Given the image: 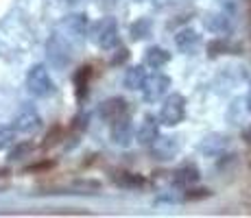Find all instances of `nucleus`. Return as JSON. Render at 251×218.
<instances>
[{"instance_id": "nucleus-21", "label": "nucleus", "mask_w": 251, "mask_h": 218, "mask_svg": "<svg viewBox=\"0 0 251 218\" xmlns=\"http://www.w3.org/2000/svg\"><path fill=\"white\" fill-rule=\"evenodd\" d=\"M212 192L207 190V188H197V190H186V194L183 198L186 201H203V198H210Z\"/></svg>"}, {"instance_id": "nucleus-7", "label": "nucleus", "mask_w": 251, "mask_h": 218, "mask_svg": "<svg viewBox=\"0 0 251 218\" xmlns=\"http://www.w3.org/2000/svg\"><path fill=\"white\" fill-rule=\"evenodd\" d=\"M149 148H151L155 159H173L177 155V151H179V140L175 135H157L149 144Z\"/></svg>"}, {"instance_id": "nucleus-13", "label": "nucleus", "mask_w": 251, "mask_h": 218, "mask_svg": "<svg viewBox=\"0 0 251 218\" xmlns=\"http://www.w3.org/2000/svg\"><path fill=\"white\" fill-rule=\"evenodd\" d=\"M199 177L201 174L195 166H181L173 172V183H175L177 188H190L199 181Z\"/></svg>"}, {"instance_id": "nucleus-4", "label": "nucleus", "mask_w": 251, "mask_h": 218, "mask_svg": "<svg viewBox=\"0 0 251 218\" xmlns=\"http://www.w3.org/2000/svg\"><path fill=\"white\" fill-rule=\"evenodd\" d=\"M168 87H171V79L166 74H157L155 72V74L144 76L140 90H142V98L147 103H155V100H160L168 94Z\"/></svg>"}, {"instance_id": "nucleus-17", "label": "nucleus", "mask_w": 251, "mask_h": 218, "mask_svg": "<svg viewBox=\"0 0 251 218\" xmlns=\"http://www.w3.org/2000/svg\"><path fill=\"white\" fill-rule=\"evenodd\" d=\"M144 76H147V72H144V66H133V68H129V70L125 72L123 83H125L127 90H140V87H142Z\"/></svg>"}, {"instance_id": "nucleus-9", "label": "nucleus", "mask_w": 251, "mask_h": 218, "mask_svg": "<svg viewBox=\"0 0 251 218\" xmlns=\"http://www.w3.org/2000/svg\"><path fill=\"white\" fill-rule=\"evenodd\" d=\"M157 135H160V120H157L153 114H147L142 120V124H140L138 133H136V140L142 144V146H149Z\"/></svg>"}, {"instance_id": "nucleus-6", "label": "nucleus", "mask_w": 251, "mask_h": 218, "mask_svg": "<svg viewBox=\"0 0 251 218\" xmlns=\"http://www.w3.org/2000/svg\"><path fill=\"white\" fill-rule=\"evenodd\" d=\"M61 28H64L66 35H59L66 44L68 42H83L85 33H88V20L81 13H75V16H68L64 22H61Z\"/></svg>"}, {"instance_id": "nucleus-20", "label": "nucleus", "mask_w": 251, "mask_h": 218, "mask_svg": "<svg viewBox=\"0 0 251 218\" xmlns=\"http://www.w3.org/2000/svg\"><path fill=\"white\" fill-rule=\"evenodd\" d=\"M13 142H16V131L11 127H0V151L13 146Z\"/></svg>"}, {"instance_id": "nucleus-1", "label": "nucleus", "mask_w": 251, "mask_h": 218, "mask_svg": "<svg viewBox=\"0 0 251 218\" xmlns=\"http://www.w3.org/2000/svg\"><path fill=\"white\" fill-rule=\"evenodd\" d=\"M26 90H28V94L37 96V98H48V96L55 94V83H52V79H50V74H48L44 64H37L28 70Z\"/></svg>"}, {"instance_id": "nucleus-19", "label": "nucleus", "mask_w": 251, "mask_h": 218, "mask_svg": "<svg viewBox=\"0 0 251 218\" xmlns=\"http://www.w3.org/2000/svg\"><path fill=\"white\" fill-rule=\"evenodd\" d=\"M90 76H92V68H90V66L81 68V70L76 72V76H75V83H76V94H79V96H85V92H88Z\"/></svg>"}, {"instance_id": "nucleus-11", "label": "nucleus", "mask_w": 251, "mask_h": 218, "mask_svg": "<svg viewBox=\"0 0 251 218\" xmlns=\"http://www.w3.org/2000/svg\"><path fill=\"white\" fill-rule=\"evenodd\" d=\"M203 24L207 31H212L214 35H225L229 33L231 24H229V18L225 16L223 11H207L203 16Z\"/></svg>"}, {"instance_id": "nucleus-23", "label": "nucleus", "mask_w": 251, "mask_h": 218, "mask_svg": "<svg viewBox=\"0 0 251 218\" xmlns=\"http://www.w3.org/2000/svg\"><path fill=\"white\" fill-rule=\"evenodd\" d=\"M48 168H52V162H44V164H35V166L26 168V172H37V170H48Z\"/></svg>"}, {"instance_id": "nucleus-22", "label": "nucleus", "mask_w": 251, "mask_h": 218, "mask_svg": "<svg viewBox=\"0 0 251 218\" xmlns=\"http://www.w3.org/2000/svg\"><path fill=\"white\" fill-rule=\"evenodd\" d=\"M28 151H31V146H28V144H22V146H18L11 151V159H20V155L28 153Z\"/></svg>"}, {"instance_id": "nucleus-5", "label": "nucleus", "mask_w": 251, "mask_h": 218, "mask_svg": "<svg viewBox=\"0 0 251 218\" xmlns=\"http://www.w3.org/2000/svg\"><path fill=\"white\" fill-rule=\"evenodd\" d=\"M42 127V118H40V114H37L33 107H22L20 114L13 118V131L16 133H22V135H33V133H37Z\"/></svg>"}, {"instance_id": "nucleus-24", "label": "nucleus", "mask_w": 251, "mask_h": 218, "mask_svg": "<svg viewBox=\"0 0 251 218\" xmlns=\"http://www.w3.org/2000/svg\"><path fill=\"white\" fill-rule=\"evenodd\" d=\"M118 52H120V55H118V57H116V55H114V59H112V64H123V61H125V59H127V57H129V52H127V48H120V50H118Z\"/></svg>"}, {"instance_id": "nucleus-10", "label": "nucleus", "mask_w": 251, "mask_h": 218, "mask_svg": "<svg viewBox=\"0 0 251 218\" xmlns=\"http://www.w3.org/2000/svg\"><path fill=\"white\" fill-rule=\"evenodd\" d=\"M133 140V124L129 118H118L114 120V127H112V142L118 144V146H129Z\"/></svg>"}, {"instance_id": "nucleus-3", "label": "nucleus", "mask_w": 251, "mask_h": 218, "mask_svg": "<svg viewBox=\"0 0 251 218\" xmlns=\"http://www.w3.org/2000/svg\"><path fill=\"white\" fill-rule=\"evenodd\" d=\"M183 116H186V98L181 94H171L164 100L157 120H160V124H166V127H177L183 120Z\"/></svg>"}, {"instance_id": "nucleus-18", "label": "nucleus", "mask_w": 251, "mask_h": 218, "mask_svg": "<svg viewBox=\"0 0 251 218\" xmlns=\"http://www.w3.org/2000/svg\"><path fill=\"white\" fill-rule=\"evenodd\" d=\"M151 20H147V18H140L138 22H133L131 24V40L133 42H140V40H144V37L151 33Z\"/></svg>"}, {"instance_id": "nucleus-25", "label": "nucleus", "mask_w": 251, "mask_h": 218, "mask_svg": "<svg viewBox=\"0 0 251 218\" xmlns=\"http://www.w3.org/2000/svg\"><path fill=\"white\" fill-rule=\"evenodd\" d=\"M223 4H225V7H227V9H229V11H234V9H236L234 0H223Z\"/></svg>"}, {"instance_id": "nucleus-8", "label": "nucleus", "mask_w": 251, "mask_h": 218, "mask_svg": "<svg viewBox=\"0 0 251 218\" xmlns=\"http://www.w3.org/2000/svg\"><path fill=\"white\" fill-rule=\"evenodd\" d=\"M125 111H127V103H125V98H120V96H112V98L103 100L99 107V116L103 120H107V122H114V120L123 118Z\"/></svg>"}, {"instance_id": "nucleus-14", "label": "nucleus", "mask_w": 251, "mask_h": 218, "mask_svg": "<svg viewBox=\"0 0 251 218\" xmlns=\"http://www.w3.org/2000/svg\"><path fill=\"white\" fill-rule=\"evenodd\" d=\"M225 148H227V138L225 135H210L199 144V151L203 155H210V157L221 155V151H225Z\"/></svg>"}, {"instance_id": "nucleus-16", "label": "nucleus", "mask_w": 251, "mask_h": 218, "mask_svg": "<svg viewBox=\"0 0 251 218\" xmlns=\"http://www.w3.org/2000/svg\"><path fill=\"white\" fill-rule=\"evenodd\" d=\"M168 59H171V55H168V50H164L162 46H151V48H147V52H144V64L151 66V68L166 66Z\"/></svg>"}, {"instance_id": "nucleus-2", "label": "nucleus", "mask_w": 251, "mask_h": 218, "mask_svg": "<svg viewBox=\"0 0 251 218\" xmlns=\"http://www.w3.org/2000/svg\"><path fill=\"white\" fill-rule=\"evenodd\" d=\"M94 42L99 44L100 48H105V50H112V48L118 46V22H116V18L112 16H105L103 20H99L94 24Z\"/></svg>"}, {"instance_id": "nucleus-26", "label": "nucleus", "mask_w": 251, "mask_h": 218, "mask_svg": "<svg viewBox=\"0 0 251 218\" xmlns=\"http://www.w3.org/2000/svg\"><path fill=\"white\" fill-rule=\"evenodd\" d=\"M68 2H76V0H68Z\"/></svg>"}, {"instance_id": "nucleus-15", "label": "nucleus", "mask_w": 251, "mask_h": 218, "mask_svg": "<svg viewBox=\"0 0 251 218\" xmlns=\"http://www.w3.org/2000/svg\"><path fill=\"white\" fill-rule=\"evenodd\" d=\"M112 181L118 188H125V190H140V188H144V179L133 172H114Z\"/></svg>"}, {"instance_id": "nucleus-12", "label": "nucleus", "mask_w": 251, "mask_h": 218, "mask_svg": "<svg viewBox=\"0 0 251 218\" xmlns=\"http://www.w3.org/2000/svg\"><path fill=\"white\" fill-rule=\"evenodd\" d=\"M175 44L181 52H195L201 44V37L197 35V31H192V28H181L175 35Z\"/></svg>"}]
</instances>
